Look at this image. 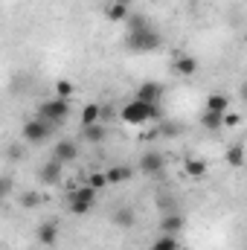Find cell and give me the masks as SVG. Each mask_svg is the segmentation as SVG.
<instances>
[{"instance_id": "6da1fadb", "label": "cell", "mask_w": 247, "mask_h": 250, "mask_svg": "<svg viewBox=\"0 0 247 250\" xmlns=\"http://www.w3.org/2000/svg\"><path fill=\"white\" fill-rule=\"evenodd\" d=\"M128 32H125V47L131 53H154L163 47V35L157 32V26L145 18V15H131L128 21Z\"/></svg>"}, {"instance_id": "7a4b0ae2", "label": "cell", "mask_w": 247, "mask_h": 250, "mask_svg": "<svg viewBox=\"0 0 247 250\" xmlns=\"http://www.w3.org/2000/svg\"><path fill=\"white\" fill-rule=\"evenodd\" d=\"M120 120L125 125H145V123H151V120H163V111H160V105H148V102L131 99V102L123 105Z\"/></svg>"}, {"instance_id": "3957f363", "label": "cell", "mask_w": 247, "mask_h": 250, "mask_svg": "<svg viewBox=\"0 0 247 250\" xmlns=\"http://www.w3.org/2000/svg\"><path fill=\"white\" fill-rule=\"evenodd\" d=\"M70 108H73V99L53 96V99H47V102H41V105H38V117H44L47 123H53L56 128H59L62 123H67V117H70Z\"/></svg>"}, {"instance_id": "277c9868", "label": "cell", "mask_w": 247, "mask_h": 250, "mask_svg": "<svg viewBox=\"0 0 247 250\" xmlns=\"http://www.w3.org/2000/svg\"><path fill=\"white\" fill-rule=\"evenodd\" d=\"M96 189L93 187H79V189H70V195H67V209L73 212V215H87L90 209H93V204H96Z\"/></svg>"}, {"instance_id": "5b68a950", "label": "cell", "mask_w": 247, "mask_h": 250, "mask_svg": "<svg viewBox=\"0 0 247 250\" xmlns=\"http://www.w3.org/2000/svg\"><path fill=\"white\" fill-rule=\"evenodd\" d=\"M137 172H140V175H145V178L163 175V172H166V154H163V151H157V148H145V151L140 154Z\"/></svg>"}, {"instance_id": "8992f818", "label": "cell", "mask_w": 247, "mask_h": 250, "mask_svg": "<svg viewBox=\"0 0 247 250\" xmlns=\"http://www.w3.org/2000/svg\"><path fill=\"white\" fill-rule=\"evenodd\" d=\"M53 131H56L53 123H47L44 117H32L29 123H23V140L32 143V146H38V143H47L53 137Z\"/></svg>"}, {"instance_id": "52a82bcc", "label": "cell", "mask_w": 247, "mask_h": 250, "mask_svg": "<svg viewBox=\"0 0 247 250\" xmlns=\"http://www.w3.org/2000/svg\"><path fill=\"white\" fill-rule=\"evenodd\" d=\"M163 96H166V87H163L160 82H143V84L137 87V93H134V99L148 102V105H160Z\"/></svg>"}, {"instance_id": "ba28073f", "label": "cell", "mask_w": 247, "mask_h": 250, "mask_svg": "<svg viewBox=\"0 0 247 250\" xmlns=\"http://www.w3.org/2000/svg\"><path fill=\"white\" fill-rule=\"evenodd\" d=\"M64 163L62 160H56V157H50L47 163H41V169H38V181L44 184V187H56V184H62V172Z\"/></svg>"}, {"instance_id": "9c48e42d", "label": "cell", "mask_w": 247, "mask_h": 250, "mask_svg": "<svg viewBox=\"0 0 247 250\" xmlns=\"http://www.w3.org/2000/svg\"><path fill=\"white\" fill-rule=\"evenodd\" d=\"M53 157H56V160H62L64 166H67V163H73V160L79 157V148H76V143H73V140H59V143H56V148H53Z\"/></svg>"}, {"instance_id": "30bf717a", "label": "cell", "mask_w": 247, "mask_h": 250, "mask_svg": "<svg viewBox=\"0 0 247 250\" xmlns=\"http://www.w3.org/2000/svg\"><path fill=\"white\" fill-rule=\"evenodd\" d=\"M111 224H114V227H123V230L134 227V224H137V212H134V207H117V209L111 212Z\"/></svg>"}, {"instance_id": "8fae6325", "label": "cell", "mask_w": 247, "mask_h": 250, "mask_svg": "<svg viewBox=\"0 0 247 250\" xmlns=\"http://www.w3.org/2000/svg\"><path fill=\"white\" fill-rule=\"evenodd\" d=\"M105 137H108V128H105L102 123L82 125V140H84V143H90V146H102V143H105Z\"/></svg>"}, {"instance_id": "7c38bea8", "label": "cell", "mask_w": 247, "mask_h": 250, "mask_svg": "<svg viewBox=\"0 0 247 250\" xmlns=\"http://www.w3.org/2000/svg\"><path fill=\"white\" fill-rule=\"evenodd\" d=\"M181 230H184V215H181V212H166V215L160 218V233L178 236Z\"/></svg>"}, {"instance_id": "4fadbf2b", "label": "cell", "mask_w": 247, "mask_h": 250, "mask_svg": "<svg viewBox=\"0 0 247 250\" xmlns=\"http://www.w3.org/2000/svg\"><path fill=\"white\" fill-rule=\"evenodd\" d=\"M79 123H82V125H96V123H102V105H99V102H87V105L82 108V117H79Z\"/></svg>"}, {"instance_id": "5bb4252c", "label": "cell", "mask_w": 247, "mask_h": 250, "mask_svg": "<svg viewBox=\"0 0 247 250\" xmlns=\"http://www.w3.org/2000/svg\"><path fill=\"white\" fill-rule=\"evenodd\" d=\"M38 242H41L44 248H53V245L59 242V227H56L53 221H44V224L38 227Z\"/></svg>"}, {"instance_id": "9a60e30c", "label": "cell", "mask_w": 247, "mask_h": 250, "mask_svg": "<svg viewBox=\"0 0 247 250\" xmlns=\"http://www.w3.org/2000/svg\"><path fill=\"white\" fill-rule=\"evenodd\" d=\"M206 111L227 114V111H230V96H227V93H209V96H206Z\"/></svg>"}, {"instance_id": "2e32d148", "label": "cell", "mask_w": 247, "mask_h": 250, "mask_svg": "<svg viewBox=\"0 0 247 250\" xmlns=\"http://www.w3.org/2000/svg\"><path fill=\"white\" fill-rule=\"evenodd\" d=\"M175 73L184 76V79L195 76V73H198V62H195V56H178V62H175Z\"/></svg>"}, {"instance_id": "e0dca14e", "label": "cell", "mask_w": 247, "mask_h": 250, "mask_svg": "<svg viewBox=\"0 0 247 250\" xmlns=\"http://www.w3.org/2000/svg\"><path fill=\"white\" fill-rule=\"evenodd\" d=\"M184 172L189 178H204V175H206V160H201V157H186Z\"/></svg>"}, {"instance_id": "ac0fdd59", "label": "cell", "mask_w": 247, "mask_h": 250, "mask_svg": "<svg viewBox=\"0 0 247 250\" xmlns=\"http://www.w3.org/2000/svg\"><path fill=\"white\" fill-rule=\"evenodd\" d=\"M105 172H108V184H125V181L134 175V169H131V166H123V163H120V166H111V169H105Z\"/></svg>"}, {"instance_id": "d6986e66", "label": "cell", "mask_w": 247, "mask_h": 250, "mask_svg": "<svg viewBox=\"0 0 247 250\" xmlns=\"http://www.w3.org/2000/svg\"><path fill=\"white\" fill-rule=\"evenodd\" d=\"M224 157H227V163H230L233 169H242V166H245V146H242V143H236V146H230Z\"/></svg>"}, {"instance_id": "ffe728a7", "label": "cell", "mask_w": 247, "mask_h": 250, "mask_svg": "<svg viewBox=\"0 0 247 250\" xmlns=\"http://www.w3.org/2000/svg\"><path fill=\"white\" fill-rule=\"evenodd\" d=\"M105 15H108V21H114V23H123V21H128V18H131L128 6H125V3H117V0L108 6V12H105Z\"/></svg>"}, {"instance_id": "44dd1931", "label": "cell", "mask_w": 247, "mask_h": 250, "mask_svg": "<svg viewBox=\"0 0 247 250\" xmlns=\"http://www.w3.org/2000/svg\"><path fill=\"white\" fill-rule=\"evenodd\" d=\"M201 125H204L206 131H218V128H224V114H215V111H204V117H201Z\"/></svg>"}, {"instance_id": "7402d4cb", "label": "cell", "mask_w": 247, "mask_h": 250, "mask_svg": "<svg viewBox=\"0 0 247 250\" xmlns=\"http://www.w3.org/2000/svg\"><path fill=\"white\" fill-rule=\"evenodd\" d=\"M151 250H181L178 248V236H166V233H160V236L151 242Z\"/></svg>"}, {"instance_id": "603a6c76", "label": "cell", "mask_w": 247, "mask_h": 250, "mask_svg": "<svg viewBox=\"0 0 247 250\" xmlns=\"http://www.w3.org/2000/svg\"><path fill=\"white\" fill-rule=\"evenodd\" d=\"M87 187H93L96 192H102L105 187H111V184H108V172H90V175H87Z\"/></svg>"}, {"instance_id": "cb8c5ba5", "label": "cell", "mask_w": 247, "mask_h": 250, "mask_svg": "<svg viewBox=\"0 0 247 250\" xmlns=\"http://www.w3.org/2000/svg\"><path fill=\"white\" fill-rule=\"evenodd\" d=\"M73 93H76V87H73L70 79H59V82H56V96H62V99H73Z\"/></svg>"}, {"instance_id": "d4e9b609", "label": "cell", "mask_w": 247, "mask_h": 250, "mask_svg": "<svg viewBox=\"0 0 247 250\" xmlns=\"http://www.w3.org/2000/svg\"><path fill=\"white\" fill-rule=\"evenodd\" d=\"M38 204H41V195H38V192H23V195H21V207H23V209H35Z\"/></svg>"}, {"instance_id": "484cf974", "label": "cell", "mask_w": 247, "mask_h": 250, "mask_svg": "<svg viewBox=\"0 0 247 250\" xmlns=\"http://www.w3.org/2000/svg\"><path fill=\"white\" fill-rule=\"evenodd\" d=\"M239 123H242V117H239L236 111H227V114H224V128H236Z\"/></svg>"}, {"instance_id": "4316f807", "label": "cell", "mask_w": 247, "mask_h": 250, "mask_svg": "<svg viewBox=\"0 0 247 250\" xmlns=\"http://www.w3.org/2000/svg\"><path fill=\"white\" fill-rule=\"evenodd\" d=\"M9 192H12V178H3V181H0V195L9 198Z\"/></svg>"}, {"instance_id": "83f0119b", "label": "cell", "mask_w": 247, "mask_h": 250, "mask_svg": "<svg viewBox=\"0 0 247 250\" xmlns=\"http://www.w3.org/2000/svg\"><path fill=\"white\" fill-rule=\"evenodd\" d=\"M239 96H242V102H247V82H242V87H239Z\"/></svg>"}, {"instance_id": "f1b7e54d", "label": "cell", "mask_w": 247, "mask_h": 250, "mask_svg": "<svg viewBox=\"0 0 247 250\" xmlns=\"http://www.w3.org/2000/svg\"><path fill=\"white\" fill-rule=\"evenodd\" d=\"M117 3H125V6H131V3H134V0H117Z\"/></svg>"}]
</instances>
